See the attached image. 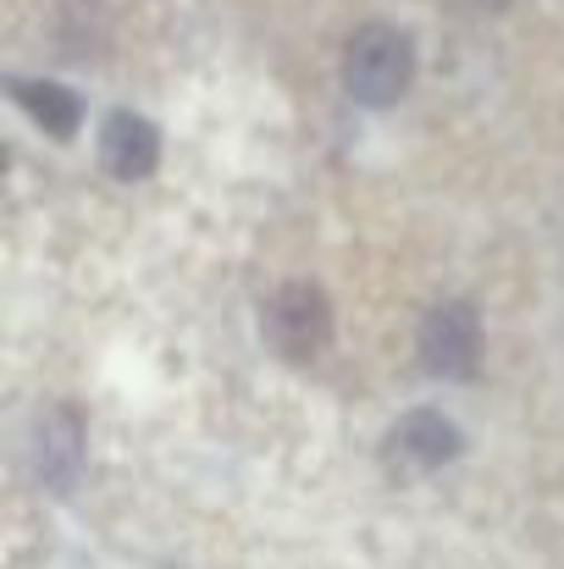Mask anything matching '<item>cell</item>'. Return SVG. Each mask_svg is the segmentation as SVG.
Listing matches in <instances>:
<instances>
[{"instance_id":"6da1fadb","label":"cell","mask_w":564,"mask_h":569,"mask_svg":"<svg viewBox=\"0 0 564 569\" xmlns=\"http://www.w3.org/2000/svg\"><path fill=\"white\" fill-rule=\"evenodd\" d=\"M415 78V50L398 28L372 22L349 39V56H344V83L360 106H393Z\"/></svg>"},{"instance_id":"7a4b0ae2","label":"cell","mask_w":564,"mask_h":569,"mask_svg":"<svg viewBox=\"0 0 564 569\" xmlns=\"http://www.w3.org/2000/svg\"><path fill=\"white\" fill-rule=\"evenodd\" d=\"M266 332H271V343H277V355H283V360H294V366L316 360V355L327 349V338H333L327 293H321V288H310V282L283 288V293L271 299V310H266Z\"/></svg>"},{"instance_id":"3957f363","label":"cell","mask_w":564,"mask_h":569,"mask_svg":"<svg viewBox=\"0 0 564 569\" xmlns=\"http://www.w3.org/2000/svg\"><path fill=\"white\" fill-rule=\"evenodd\" d=\"M482 355V321L465 299H448L420 327V360L432 377H471Z\"/></svg>"},{"instance_id":"277c9868","label":"cell","mask_w":564,"mask_h":569,"mask_svg":"<svg viewBox=\"0 0 564 569\" xmlns=\"http://www.w3.org/2000/svg\"><path fill=\"white\" fill-rule=\"evenodd\" d=\"M454 453H459V426L443 420V415H432V409L404 415V420L393 426V437H387V459H393L398 470H437V465H448Z\"/></svg>"},{"instance_id":"5b68a950","label":"cell","mask_w":564,"mask_h":569,"mask_svg":"<svg viewBox=\"0 0 564 569\" xmlns=\"http://www.w3.org/2000/svg\"><path fill=\"white\" fill-rule=\"evenodd\" d=\"M100 161H106V172H111V178L139 183V178H150V172H156V161H161V133H156L145 117L117 111V117L100 128Z\"/></svg>"},{"instance_id":"8992f818","label":"cell","mask_w":564,"mask_h":569,"mask_svg":"<svg viewBox=\"0 0 564 569\" xmlns=\"http://www.w3.org/2000/svg\"><path fill=\"white\" fill-rule=\"evenodd\" d=\"M78 465H83V426L72 409H50L33 431V470L44 487L67 492L78 481Z\"/></svg>"},{"instance_id":"52a82bcc","label":"cell","mask_w":564,"mask_h":569,"mask_svg":"<svg viewBox=\"0 0 564 569\" xmlns=\"http://www.w3.org/2000/svg\"><path fill=\"white\" fill-rule=\"evenodd\" d=\"M11 89H17V106H22L50 139H72V133H78L83 106H78L72 89H61V83H11Z\"/></svg>"}]
</instances>
